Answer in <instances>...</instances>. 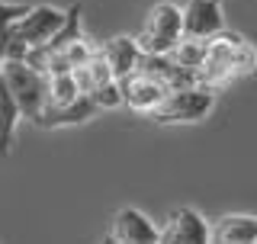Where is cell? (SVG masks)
<instances>
[{
	"label": "cell",
	"instance_id": "6da1fadb",
	"mask_svg": "<svg viewBox=\"0 0 257 244\" xmlns=\"http://www.w3.org/2000/svg\"><path fill=\"white\" fill-rule=\"evenodd\" d=\"M254 68H257V48L247 39H241L238 32L222 29L219 36L209 39V52H206L203 68L196 71V80L203 87L219 90V87L231 84L238 77L254 74Z\"/></svg>",
	"mask_w": 257,
	"mask_h": 244
},
{
	"label": "cell",
	"instance_id": "7a4b0ae2",
	"mask_svg": "<svg viewBox=\"0 0 257 244\" xmlns=\"http://www.w3.org/2000/svg\"><path fill=\"white\" fill-rule=\"evenodd\" d=\"M215 109V90L203 84H190L180 90H167L164 103L151 112L158 126H187V122H203Z\"/></svg>",
	"mask_w": 257,
	"mask_h": 244
},
{
	"label": "cell",
	"instance_id": "3957f363",
	"mask_svg": "<svg viewBox=\"0 0 257 244\" xmlns=\"http://www.w3.org/2000/svg\"><path fill=\"white\" fill-rule=\"evenodd\" d=\"M180 39H183V7L164 0V4H155L148 10V20L135 36V42L148 55H171V48Z\"/></svg>",
	"mask_w": 257,
	"mask_h": 244
},
{
	"label": "cell",
	"instance_id": "277c9868",
	"mask_svg": "<svg viewBox=\"0 0 257 244\" xmlns=\"http://www.w3.org/2000/svg\"><path fill=\"white\" fill-rule=\"evenodd\" d=\"M7 87H10L16 106H20L23 119L36 122L42 116L45 103H48V84H45V74H39L36 68H29L26 61H4V74Z\"/></svg>",
	"mask_w": 257,
	"mask_h": 244
},
{
	"label": "cell",
	"instance_id": "5b68a950",
	"mask_svg": "<svg viewBox=\"0 0 257 244\" xmlns=\"http://www.w3.org/2000/svg\"><path fill=\"white\" fill-rule=\"evenodd\" d=\"M158 244H212V225L196 209L180 206L158 228Z\"/></svg>",
	"mask_w": 257,
	"mask_h": 244
},
{
	"label": "cell",
	"instance_id": "8992f818",
	"mask_svg": "<svg viewBox=\"0 0 257 244\" xmlns=\"http://www.w3.org/2000/svg\"><path fill=\"white\" fill-rule=\"evenodd\" d=\"M61 23H64V10L48 7V4H39V7H29V10L13 23V32L32 48V45L52 42V36L61 29Z\"/></svg>",
	"mask_w": 257,
	"mask_h": 244
},
{
	"label": "cell",
	"instance_id": "52a82bcc",
	"mask_svg": "<svg viewBox=\"0 0 257 244\" xmlns=\"http://www.w3.org/2000/svg\"><path fill=\"white\" fill-rule=\"evenodd\" d=\"M119 87H122V106L132 112H145V116H151L167 96V87L142 71H132L128 77H122Z\"/></svg>",
	"mask_w": 257,
	"mask_h": 244
},
{
	"label": "cell",
	"instance_id": "ba28073f",
	"mask_svg": "<svg viewBox=\"0 0 257 244\" xmlns=\"http://www.w3.org/2000/svg\"><path fill=\"white\" fill-rule=\"evenodd\" d=\"M222 29H225L222 0H187V7H183V36L212 39Z\"/></svg>",
	"mask_w": 257,
	"mask_h": 244
},
{
	"label": "cell",
	"instance_id": "9c48e42d",
	"mask_svg": "<svg viewBox=\"0 0 257 244\" xmlns=\"http://www.w3.org/2000/svg\"><path fill=\"white\" fill-rule=\"evenodd\" d=\"M106 238L125 241V244H158V225L139 209H119L109 222Z\"/></svg>",
	"mask_w": 257,
	"mask_h": 244
},
{
	"label": "cell",
	"instance_id": "30bf717a",
	"mask_svg": "<svg viewBox=\"0 0 257 244\" xmlns=\"http://www.w3.org/2000/svg\"><path fill=\"white\" fill-rule=\"evenodd\" d=\"M96 103L90 93H80L77 100L64 103V106H45L42 116L36 119V126L42 129H64V126H80V122H90L96 116Z\"/></svg>",
	"mask_w": 257,
	"mask_h": 244
},
{
	"label": "cell",
	"instance_id": "8fae6325",
	"mask_svg": "<svg viewBox=\"0 0 257 244\" xmlns=\"http://www.w3.org/2000/svg\"><path fill=\"white\" fill-rule=\"evenodd\" d=\"M212 244H257V215L231 212L212 225Z\"/></svg>",
	"mask_w": 257,
	"mask_h": 244
},
{
	"label": "cell",
	"instance_id": "7c38bea8",
	"mask_svg": "<svg viewBox=\"0 0 257 244\" xmlns=\"http://www.w3.org/2000/svg\"><path fill=\"white\" fill-rule=\"evenodd\" d=\"M100 52H103V58H106V64H109V71H112L116 80H122V77L132 74V71L139 68V58H142V48H139V42H135L132 36L109 39Z\"/></svg>",
	"mask_w": 257,
	"mask_h": 244
},
{
	"label": "cell",
	"instance_id": "4fadbf2b",
	"mask_svg": "<svg viewBox=\"0 0 257 244\" xmlns=\"http://www.w3.org/2000/svg\"><path fill=\"white\" fill-rule=\"evenodd\" d=\"M20 119H23V112H20V106H16V100H13L10 87H7V80L0 77V158L10 154Z\"/></svg>",
	"mask_w": 257,
	"mask_h": 244
},
{
	"label": "cell",
	"instance_id": "5bb4252c",
	"mask_svg": "<svg viewBox=\"0 0 257 244\" xmlns=\"http://www.w3.org/2000/svg\"><path fill=\"white\" fill-rule=\"evenodd\" d=\"M206 52H209V39H190V36H183L180 42L171 48V58L180 64V68H187V71L196 74V71L203 68V61H206Z\"/></svg>",
	"mask_w": 257,
	"mask_h": 244
},
{
	"label": "cell",
	"instance_id": "9a60e30c",
	"mask_svg": "<svg viewBox=\"0 0 257 244\" xmlns=\"http://www.w3.org/2000/svg\"><path fill=\"white\" fill-rule=\"evenodd\" d=\"M80 13H84V10H80V4H74V7H68V10H64V23H61V29L52 36V42H45L55 55L64 52V48H68L71 42H77V39L84 36V29H80Z\"/></svg>",
	"mask_w": 257,
	"mask_h": 244
},
{
	"label": "cell",
	"instance_id": "2e32d148",
	"mask_svg": "<svg viewBox=\"0 0 257 244\" xmlns=\"http://www.w3.org/2000/svg\"><path fill=\"white\" fill-rule=\"evenodd\" d=\"M45 84H48V103L45 106H64V103H71V100L80 96V87H77V80H74L71 71H64V74H48Z\"/></svg>",
	"mask_w": 257,
	"mask_h": 244
},
{
	"label": "cell",
	"instance_id": "e0dca14e",
	"mask_svg": "<svg viewBox=\"0 0 257 244\" xmlns=\"http://www.w3.org/2000/svg\"><path fill=\"white\" fill-rule=\"evenodd\" d=\"M93 52H96V48L90 45V39H87V36H80L77 42H71V45L64 48V52H58V55H61L64 68H68V71H74V68H80V64H87V61H90V58H93Z\"/></svg>",
	"mask_w": 257,
	"mask_h": 244
},
{
	"label": "cell",
	"instance_id": "ac0fdd59",
	"mask_svg": "<svg viewBox=\"0 0 257 244\" xmlns=\"http://www.w3.org/2000/svg\"><path fill=\"white\" fill-rule=\"evenodd\" d=\"M90 96H93L96 109H119L122 106V87H119V80H109V84L96 87Z\"/></svg>",
	"mask_w": 257,
	"mask_h": 244
},
{
	"label": "cell",
	"instance_id": "d6986e66",
	"mask_svg": "<svg viewBox=\"0 0 257 244\" xmlns=\"http://www.w3.org/2000/svg\"><path fill=\"white\" fill-rule=\"evenodd\" d=\"M26 10H29L26 4H7V0H0V48H4L7 36H10V26H13V23L20 20Z\"/></svg>",
	"mask_w": 257,
	"mask_h": 244
},
{
	"label": "cell",
	"instance_id": "ffe728a7",
	"mask_svg": "<svg viewBox=\"0 0 257 244\" xmlns=\"http://www.w3.org/2000/svg\"><path fill=\"white\" fill-rule=\"evenodd\" d=\"M103 244H125V241H112V238H103Z\"/></svg>",
	"mask_w": 257,
	"mask_h": 244
},
{
	"label": "cell",
	"instance_id": "44dd1931",
	"mask_svg": "<svg viewBox=\"0 0 257 244\" xmlns=\"http://www.w3.org/2000/svg\"><path fill=\"white\" fill-rule=\"evenodd\" d=\"M0 74H4V58H0Z\"/></svg>",
	"mask_w": 257,
	"mask_h": 244
}]
</instances>
